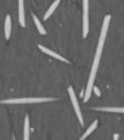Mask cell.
Returning a JSON list of instances; mask_svg holds the SVG:
<instances>
[{"label": "cell", "mask_w": 124, "mask_h": 140, "mask_svg": "<svg viewBox=\"0 0 124 140\" xmlns=\"http://www.w3.org/2000/svg\"><path fill=\"white\" fill-rule=\"evenodd\" d=\"M56 100V98L48 97H33V98H10L4 99L0 101V104H34L48 102Z\"/></svg>", "instance_id": "obj_1"}, {"label": "cell", "mask_w": 124, "mask_h": 140, "mask_svg": "<svg viewBox=\"0 0 124 140\" xmlns=\"http://www.w3.org/2000/svg\"><path fill=\"white\" fill-rule=\"evenodd\" d=\"M110 19H111V15H107L105 17V19H104V21H103V24H102L101 33H100V36H99V39L98 45H97V48H96V50H98V51L102 52V50H103V48H104V45H105L106 36H107V32L110 22Z\"/></svg>", "instance_id": "obj_2"}, {"label": "cell", "mask_w": 124, "mask_h": 140, "mask_svg": "<svg viewBox=\"0 0 124 140\" xmlns=\"http://www.w3.org/2000/svg\"><path fill=\"white\" fill-rule=\"evenodd\" d=\"M89 0H82V37L86 38L89 32L88 8Z\"/></svg>", "instance_id": "obj_3"}, {"label": "cell", "mask_w": 124, "mask_h": 140, "mask_svg": "<svg viewBox=\"0 0 124 140\" xmlns=\"http://www.w3.org/2000/svg\"><path fill=\"white\" fill-rule=\"evenodd\" d=\"M68 93L69 95L70 100L72 101V105H73V107L75 109V113L77 115V117L78 118V120L79 121H80V124H81V126H83V125H84V123H83V118H82V116L81 111H80V109L77 97H76V96H75L74 89H73V88H72L71 85L69 86Z\"/></svg>", "instance_id": "obj_4"}, {"label": "cell", "mask_w": 124, "mask_h": 140, "mask_svg": "<svg viewBox=\"0 0 124 140\" xmlns=\"http://www.w3.org/2000/svg\"><path fill=\"white\" fill-rule=\"evenodd\" d=\"M38 47H39V50H40L41 51H43L44 53H45L47 55L51 56V57H53L54 59H58L59 61H61L65 62V63H67V64H70V63H71V62L69 61L68 59H65L64 57H63V56H61V55H59V54L56 53H55L54 51L50 50L49 48H47L41 45H38Z\"/></svg>", "instance_id": "obj_5"}, {"label": "cell", "mask_w": 124, "mask_h": 140, "mask_svg": "<svg viewBox=\"0 0 124 140\" xmlns=\"http://www.w3.org/2000/svg\"><path fill=\"white\" fill-rule=\"evenodd\" d=\"M18 21L22 27L26 26L25 12H24V0H18Z\"/></svg>", "instance_id": "obj_6"}, {"label": "cell", "mask_w": 124, "mask_h": 140, "mask_svg": "<svg viewBox=\"0 0 124 140\" xmlns=\"http://www.w3.org/2000/svg\"><path fill=\"white\" fill-rule=\"evenodd\" d=\"M4 35L7 40L10 39L11 35V18L10 15H7L4 20Z\"/></svg>", "instance_id": "obj_7"}, {"label": "cell", "mask_w": 124, "mask_h": 140, "mask_svg": "<svg viewBox=\"0 0 124 140\" xmlns=\"http://www.w3.org/2000/svg\"><path fill=\"white\" fill-rule=\"evenodd\" d=\"M60 2H61V0H56L55 2H53V3L50 5L49 9L47 10V12H46L45 14L44 20H46L48 18H49L52 15V14L54 13V11L56 10V9L57 8L58 5L60 4Z\"/></svg>", "instance_id": "obj_8"}, {"label": "cell", "mask_w": 124, "mask_h": 140, "mask_svg": "<svg viewBox=\"0 0 124 140\" xmlns=\"http://www.w3.org/2000/svg\"><path fill=\"white\" fill-rule=\"evenodd\" d=\"M32 17L33 20H34V22L35 23V26H36L37 29L39 31V32L41 34H43V35L46 34V30L45 29V28H44V26H43V24L41 23V22L39 21L38 18H37L34 13H32Z\"/></svg>", "instance_id": "obj_9"}, {"label": "cell", "mask_w": 124, "mask_h": 140, "mask_svg": "<svg viewBox=\"0 0 124 140\" xmlns=\"http://www.w3.org/2000/svg\"><path fill=\"white\" fill-rule=\"evenodd\" d=\"M95 110L104 111V112H115L124 113V108L123 107H94Z\"/></svg>", "instance_id": "obj_10"}, {"label": "cell", "mask_w": 124, "mask_h": 140, "mask_svg": "<svg viewBox=\"0 0 124 140\" xmlns=\"http://www.w3.org/2000/svg\"><path fill=\"white\" fill-rule=\"evenodd\" d=\"M23 139L24 140L29 139V116L26 115L24 121V130H23Z\"/></svg>", "instance_id": "obj_11"}, {"label": "cell", "mask_w": 124, "mask_h": 140, "mask_svg": "<svg viewBox=\"0 0 124 140\" xmlns=\"http://www.w3.org/2000/svg\"><path fill=\"white\" fill-rule=\"evenodd\" d=\"M97 125H98V121L97 120H96V121H94V122L93 123L89 126V128H88V129L86 130V131H85V133H84V134L81 137H80V139H85V138H87V137L90 135V134H91L92 132L94 131L96 128V127H97Z\"/></svg>", "instance_id": "obj_12"}, {"label": "cell", "mask_w": 124, "mask_h": 140, "mask_svg": "<svg viewBox=\"0 0 124 140\" xmlns=\"http://www.w3.org/2000/svg\"><path fill=\"white\" fill-rule=\"evenodd\" d=\"M93 90H94V93L97 96H101V91H100V90L99 89L98 87L94 86V87H93Z\"/></svg>", "instance_id": "obj_13"}, {"label": "cell", "mask_w": 124, "mask_h": 140, "mask_svg": "<svg viewBox=\"0 0 124 140\" xmlns=\"http://www.w3.org/2000/svg\"><path fill=\"white\" fill-rule=\"evenodd\" d=\"M118 138H119V134H114V136H113V139H118Z\"/></svg>", "instance_id": "obj_14"}]
</instances>
